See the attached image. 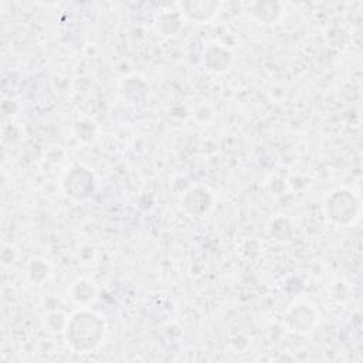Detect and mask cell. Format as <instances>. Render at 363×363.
Returning a JSON list of instances; mask_svg holds the SVG:
<instances>
[{
	"mask_svg": "<svg viewBox=\"0 0 363 363\" xmlns=\"http://www.w3.org/2000/svg\"><path fill=\"white\" fill-rule=\"evenodd\" d=\"M105 323L94 312L81 311L71 316L67 325V340L74 350L86 353L95 349L104 339Z\"/></svg>",
	"mask_w": 363,
	"mask_h": 363,
	"instance_id": "1",
	"label": "cell"
},
{
	"mask_svg": "<svg viewBox=\"0 0 363 363\" xmlns=\"http://www.w3.org/2000/svg\"><path fill=\"white\" fill-rule=\"evenodd\" d=\"M359 201L356 197L345 189L333 191L325 203V210L328 214V218L336 224L345 225L354 220L357 213Z\"/></svg>",
	"mask_w": 363,
	"mask_h": 363,
	"instance_id": "2",
	"label": "cell"
},
{
	"mask_svg": "<svg viewBox=\"0 0 363 363\" xmlns=\"http://www.w3.org/2000/svg\"><path fill=\"white\" fill-rule=\"evenodd\" d=\"M94 187H95V182H94L92 173L88 169L81 166H77L75 169H72L64 180V189L67 194H69L77 200H84L89 197L94 191Z\"/></svg>",
	"mask_w": 363,
	"mask_h": 363,
	"instance_id": "3",
	"label": "cell"
},
{
	"mask_svg": "<svg viewBox=\"0 0 363 363\" xmlns=\"http://www.w3.org/2000/svg\"><path fill=\"white\" fill-rule=\"evenodd\" d=\"M213 204V196L211 193L201 186L191 187L186 194L183 196L182 206L183 208L193 216H203L206 214Z\"/></svg>",
	"mask_w": 363,
	"mask_h": 363,
	"instance_id": "4",
	"label": "cell"
},
{
	"mask_svg": "<svg viewBox=\"0 0 363 363\" xmlns=\"http://www.w3.org/2000/svg\"><path fill=\"white\" fill-rule=\"evenodd\" d=\"M221 4L217 1H184L180 3L183 14L194 21H206L211 18Z\"/></svg>",
	"mask_w": 363,
	"mask_h": 363,
	"instance_id": "5",
	"label": "cell"
},
{
	"mask_svg": "<svg viewBox=\"0 0 363 363\" xmlns=\"http://www.w3.org/2000/svg\"><path fill=\"white\" fill-rule=\"evenodd\" d=\"M230 60H231L230 52L227 50L221 48L220 45L208 47L206 51V55H204V62L207 65V69L216 71V72L224 71L228 67Z\"/></svg>",
	"mask_w": 363,
	"mask_h": 363,
	"instance_id": "6",
	"label": "cell"
},
{
	"mask_svg": "<svg viewBox=\"0 0 363 363\" xmlns=\"http://www.w3.org/2000/svg\"><path fill=\"white\" fill-rule=\"evenodd\" d=\"M277 7H278V4L271 3L269 10H265L264 3H257V4L254 6L252 14H254V17H257V18H258L261 23H264V24H274V23L278 20L279 14H278V13H271V10H275Z\"/></svg>",
	"mask_w": 363,
	"mask_h": 363,
	"instance_id": "7",
	"label": "cell"
}]
</instances>
